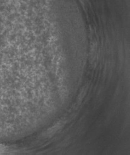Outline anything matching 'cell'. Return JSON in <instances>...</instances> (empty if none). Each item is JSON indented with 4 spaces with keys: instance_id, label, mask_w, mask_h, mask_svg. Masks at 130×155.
Here are the masks:
<instances>
[{
    "instance_id": "6da1fadb",
    "label": "cell",
    "mask_w": 130,
    "mask_h": 155,
    "mask_svg": "<svg viewBox=\"0 0 130 155\" xmlns=\"http://www.w3.org/2000/svg\"><path fill=\"white\" fill-rule=\"evenodd\" d=\"M87 89H88V84H86V86H85L83 87V88L82 89V90L81 91L79 95L78 96V99H77V105H80V104L82 103V99L84 98V97L86 95V93L87 92Z\"/></svg>"
},
{
    "instance_id": "7a4b0ae2",
    "label": "cell",
    "mask_w": 130,
    "mask_h": 155,
    "mask_svg": "<svg viewBox=\"0 0 130 155\" xmlns=\"http://www.w3.org/2000/svg\"><path fill=\"white\" fill-rule=\"evenodd\" d=\"M6 148L2 145H0V153H3L5 151Z\"/></svg>"
}]
</instances>
